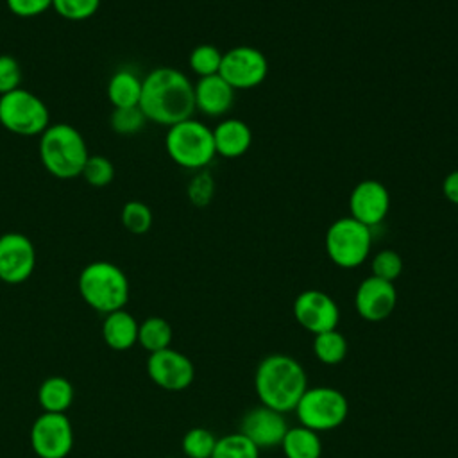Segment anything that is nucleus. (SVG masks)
<instances>
[{"instance_id":"f257e3e1","label":"nucleus","mask_w":458,"mask_h":458,"mask_svg":"<svg viewBox=\"0 0 458 458\" xmlns=\"http://www.w3.org/2000/svg\"><path fill=\"white\" fill-rule=\"evenodd\" d=\"M140 109L147 122L170 127L195 113L193 82L181 70L159 66L143 77Z\"/></svg>"},{"instance_id":"f03ea898","label":"nucleus","mask_w":458,"mask_h":458,"mask_svg":"<svg viewBox=\"0 0 458 458\" xmlns=\"http://www.w3.org/2000/svg\"><path fill=\"white\" fill-rule=\"evenodd\" d=\"M254 388L263 406L286 413L295 410L308 388L302 365L288 354L265 356L254 374Z\"/></svg>"},{"instance_id":"7ed1b4c3","label":"nucleus","mask_w":458,"mask_h":458,"mask_svg":"<svg viewBox=\"0 0 458 458\" xmlns=\"http://www.w3.org/2000/svg\"><path fill=\"white\" fill-rule=\"evenodd\" d=\"M38 150L45 170L57 179L79 177L89 157L84 136L64 122L50 123L39 134Z\"/></svg>"},{"instance_id":"20e7f679","label":"nucleus","mask_w":458,"mask_h":458,"mask_svg":"<svg viewBox=\"0 0 458 458\" xmlns=\"http://www.w3.org/2000/svg\"><path fill=\"white\" fill-rule=\"evenodd\" d=\"M79 293L98 313L123 310L129 301V279L111 261H93L79 274Z\"/></svg>"},{"instance_id":"39448f33","label":"nucleus","mask_w":458,"mask_h":458,"mask_svg":"<svg viewBox=\"0 0 458 458\" xmlns=\"http://www.w3.org/2000/svg\"><path fill=\"white\" fill-rule=\"evenodd\" d=\"M165 150L170 159L186 170H204L213 157L215 141L213 129L193 116L166 127Z\"/></svg>"},{"instance_id":"423d86ee","label":"nucleus","mask_w":458,"mask_h":458,"mask_svg":"<svg viewBox=\"0 0 458 458\" xmlns=\"http://www.w3.org/2000/svg\"><path fill=\"white\" fill-rule=\"evenodd\" d=\"M329 259L340 268H356L370 254L372 229L352 216L336 218L324 238Z\"/></svg>"},{"instance_id":"0eeeda50","label":"nucleus","mask_w":458,"mask_h":458,"mask_svg":"<svg viewBox=\"0 0 458 458\" xmlns=\"http://www.w3.org/2000/svg\"><path fill=\"white\" fill-rule=\"evenodd\" d=\"M0 125L18 136H39L50 125V113L38 95L16 88L0 95Z\"/></svg>"},{"instance_id":"6e6552de","label":"nucleus","mask_w":458,"mask_h":458,"mask_svg":"<svg viewBox=\"0 0 458 458\" xmlns=\"http://www.w3.org/2000/svg\"><path fill=\"white\" fill-rule=\"evenodd\" d=\"M301 426L317 433L338 428L349 413V403L345 395L331 386L306 388L295 406Z\"/></svg>"},{"instance_id":"1a4fd4ad","label":"nucleus","mask_w":458,"mask_h":458,"mask_svg":"<svg viewBox=\"0 0 458 458\" xmlns=\"http://www.w3.org/2000/svg\"><path fill=\"white\" fill-rule=\"evenodd\" d=\"M218 75L236 91L259 86L268 75V61L261 50L238 45L222 54Z\"/></svg>"},{"instance_id":"9d476101","label":"nucleus","mask_w":458,"mask_h":458,"mask_svg":"<svg viewBox=\"0 0 458 458\" xmlns=\"http://www.w3.org/2000/svg\"><path fill=\"white\" fill-rule=\"evenodd\" d=\"M30 444L39 458H64L73 445V429L68 417L43 411L32 424Z\"/></svg>"},{"instance_id":"9b49d317","label":"nucleus","mask_w":458,"mask_h":458,"mask_svg":"<svg viewBox=\"0 0 458 458\" xmlns=\"http://www.w3.org/2000/svg\"><path fill=\"white\" fill-rule=\"evenodd\" d=\"M295 320L310 333L318 335L336 329L340 320L338 304L322 290H304L293 301Z\"/></svg>"},{"instance_id":"f8f14e48","label":"nucleus","mask_w":458,"mask_h":458,"mask_svg":"<svg viewBox=\"0 0 458 458\" xmlns=\"http://www.w3.org/2000/svg\"><path fill=\"white\" fill-rule=\"evenodd\" d=\"M36 267V250L29 236L5 233L0 236V281L18 284L30 277Z\"/></svg>"},{"instance_id":"ddd939ff","label":"nucleus","mask_w":458,"mask_h":458,"mask_svg":"<svg viewBox=\"0 0 458 458\" xmlns=\"http://www.w3.org/2000/svg\"><path fill=\"white\" fill-rule=\"evenodd\" d=\"M390 211V193L386 186L376 179L360 181L349 195V216L367 227L381 224Z\"/></svg>"},{"instance_id":"4468645a","label":"nucleus","mask_w":458,"mask_h":458,"mask_svg":"<svg viewBox=\"0 0 458 458\" xmlns=\"http://www.w3.org/2000/svg\"><path fill=\"white\" fill-rule=\"evenodd\" d=\"M147 372L157 386L172 392L188 388L195 376V369L190 358L170 347L150 354L147 361Z\"/></svg>"},{"instance_id":"2eb2a0df","label":"nucleus","mask_w":458,"mask_h":458,"mask_svg":"<svg viewBox=\"0 0 458 458\" xmlns=\"http://www.w3.org/2000/svg\"><path fill=\"white\" fill-rule=\"evenodd\" d=\"M397 304V290L394 283L376 276L365 277L354 293V306L361 318L379 322L392 315Z\"/></svg>"},{"instance_id":"dca6fc26","label":"nucleus","mask_w":458,"mask_h":458,"mask_svg":"<svg viewBox=\"0 0 458 458\" xmlns=\"http://www.w3.org/2000/svg\"><path fill=\"white\" fill-rule=\"evenodd\" d=\"M286 431L288 424L284 415L263 404L247 411L240 424V433H243L258 449L281 445Z\"/></svg>"},{"instance_id":"f3484780","label":"nucleus","mask_w":458,"mask_h":458,"mask_svg":"<svg viewBox=\"0 0 458 458\" xmlns=\"http://www.w3.org/2000/svg\"><path fill=\"white\" fill-rule=\"evenodd\" d=\"M195 111L206 116L218 118L225 114L234 102V89L216 73L209 77H200L193 84Z\"/></svg>"},{"instance_id":"a211bd4d","label":"nucleus","mask_w":458,"mask_h":458,"mask_svg":"<svg viewBox=\"0 0 458 458\" xmlns=\"http://www.w3.org/2000/svg\"><path fill=\"white\" fill-rule=\"evenodd\" d=\"M215 152L222 157L234 159L243 154L252 145V131L240 118H225L213 127Z\"/></svg>"},{"instance_id":"6ab92c4d","label":"nucleus","mask_w":458,"mask_h":458,"mask_svg":"<svg viewBox=\"0 0 458 458\" xmlns=\"http://www.w3.org/2000/svg\"><path fill=\"white\" fill-rule=\"evenodd\" d=\"M138 327L140 324L129 311L116 310L106 315L102 324V336L111 349L127 351L138 342Z\"/></svg>"},{"instance_id":"aec40b11","label":"nucleus","mask_w":458,"mask_h":458,"mask_svg":"<svg viewBox=\"0 0 458 458\" xmlns=\"http://www.w3.org/2000/svg\"><path fill=\"white\" fill-rule=\"evenodd\" d=\"M143 79L131 68L116 70L107 81V98L113 107H134L140 104Z\"/></svg>"},{"instance_id":"412c9836","label":"nucleus","mask_w":458,"mask_h":458,"mask_svg":"<svg viewBox=\"0 0 458 458\" xmlns=\"http://www.w3.org/2000/svg\"><path fill=\"white\" fill-rule=\"evenodd\" d=\"M281 447L286 458H320L322 454V442L318 433L304 426L288 428Z\"/></svg>"},{"instance_id":"4be33fe9","label":"nucleus","mask_w":458,"mask_h":458,"mask_svg":"<svg viewBox=\"0 0 458 458\" xmlns=\"http://www.w3.org/2000/svg\"><path fill=\"white\" fill-rule=\"evenodd\" d=\"M38 401L48 413H64L73 401V386L61 376L48 377L39 385Z\"/></svg>"},{"instance_id":"5701e85b","label":"nucleus","mask_w":458,"mask_h":458,"mask_svg":"<svg viewBox=\"0 0 458 458\" xmlns=\"http://www.w3.org/2000/svg\"><path fill=\"white\" fill-rule=\"evenodd\" d=\"M138 342L150 354L170 347L172 342V327L161 317H148L138 327Z\"/></svg>"},{"instance_id":"b1692460","label":"nucleus","mask_w":458,"mask_h":458,"mask_svg":"<svg viewBox=\"0 0 458 458\" xmlns=\"http://www.w3.org/2000/svg\"><path fill=\"white\" fill-rule=\"evenodd\" d=\"M313 352L318 361L326 365H336L344 361L347 354V340L336 329L318 333L315 335V340H313Z\"/></svg>"},{"instance_id":"393cba45","label":"nucleus","mask_w":458,"mask_h":458,"mask_svg":"<svg viewBox=\"0 0 458 458\" xmlns=\"http://www.w3.org/2000/svg\"><path fill=\"white\" fill-rule=\"evenodd\" d=\"M211 458H259V449L238 431L216 438Z\"/></svg>"},{"instance_id":"a878e982","label":"nucleus","mask_w":458,"mask_h":458,"mask_svg":"<svg viewBox=\"0 0 458 458\" xmlns=\"http://www.w3.org/2000/svg\"><path fill=\"white\" fill-rule=\"evenodd\" d=\"M222 54L220 48H216L215 45L209 43H202L197 45L188 57V64L191 68V72L200 79V77H209V75H216L220 70V63H222Z\"/></svg>"},{"instance_id":"bb28decb","label":"nucleus","mask_w":458,"mask_h":458,"mask_svg":"<svg viewBox=\"0 0 458 458\" xmlns=\"http://www.w3.org/2000/svg\"><path fill=\"white\" fill-rule=\"evenodd\" d=\"M147 123V118L140 106L134 107H113L109 116V125L116 134L132 136L140 132Z\"/></svg>"},{"instance_id":"cd10ccee","label":"nucleus","mask_w":458,"mask_h":458,"mask_svg":"<svg viewBox=\"0 0 458 458\" xmlns=\"http://www.w3.org/2000/svg\"><path fill=\"white\" fill-rule=\"evenodd\" d=\"M122 225L132 234H143L152 225V211L141 200H129L123 204L120 213Z\"/></svg>"},{"instance_id":"c85d7f7f","label":"nucleus","mask_w":458,"mask_h":458,"mask_svg":"<svg viewBox=\"0 0 458 458\" xmlns=\"http://www.w3.org/2000/svg\"><path fill=\"white\" fill-rule=\"evenodd\" d=\"M216 438L206 428H191L182 437V451L188 458H211Z\"/></svg>"},{"instance_id":"c756f323","label":"nucleus","mask_w":458,"mask_h":458,"mask_svg":"<svg viewBox=\"0 0 458 458\" xmlns=\"http://www.w3.org/2000/svg\"><path fill=\"white\" fill-rule=\"evenodd\" d=\"M81 175L88 184L95 188H102L113 181L114 166L106 156H89Z\"/></svg>"},{"instance_id":"7c9ffc66","label":"nucleus","mask_w":458,"mask_h":458,"mask_svg":"<svg viewBox=\"0 0 458 458\" xmlns=\"http://www.w3.org/2000/svg\"><path fill=\"white\" fill-rule=\"evenodd\" d=\"M188 199L197 208H206L215 195V181L208 170H197L186 188Z\"/></svg>"},{"instance_id":"2f4dec72","label":"nucleus","mask_w":458,"mask_h":458,"mask_svg":"<svg viewBox=\"0 0 458 458\" xmlns=\"http://www.w3.org/2000/svg\"><path fill=\"white\" fill-rule=\"evenodd\" d=\"M100 7V0H52V9L72 21L91 18Z\"/></svg>"},{"instance_id":"473e14b6","label":"nucleus","mask_w":458,"mask_h":458,"mask_svg":"<svg viewBox=\"0 0 458 458\" xmlns=\"http://www.w3.org/2000/svg\"><path fill=\"white\" fill-rule=\"evenodd\" d=\"M370 268L372 276L394 283L403 272V258L392 249H383L372 258Z\"/></svg>"},{"instance_id":"72a5a7b5","label":"nucleus","mask_w":458,"mask_h":458,"mask_svg":"<svg viewBox=\"0 0 458 458\" xmlns=\"http://www.w3.org/2000/svg\"><path fill=\"white\" fill-rule=\"evenodd\" d=\"M21 84V68L13 55H0V95H5Z\"/></svg>"},{"instance_id":"f704fd0d","label":"nucleus","mask_w":458,"mask_h":458,"mask_svg":"<svg viewBox=\"0 0 458 458\" xmlns=\"http://www.w3.org/2000/svg\"><path fill=\"white\" fill-rule=\"evenodd\" d=\"M5 5L20 18H32L52 9V0H5Z\"/></svg>"},{"instance_id":"c9c22d12","label":"nucleus","mask_w":458,"mask_h":458,"mask_svg":"<svg viewBox=\"0 0 458 458\" xmlns=\"http://www.w3.org/2000/svg\"><path fill=\"white\" fill-rule=\"evenodd\" d=\"M442 193L451 204L458 206V170H453L444 177Z\"/></svg>"}]
</instances>
